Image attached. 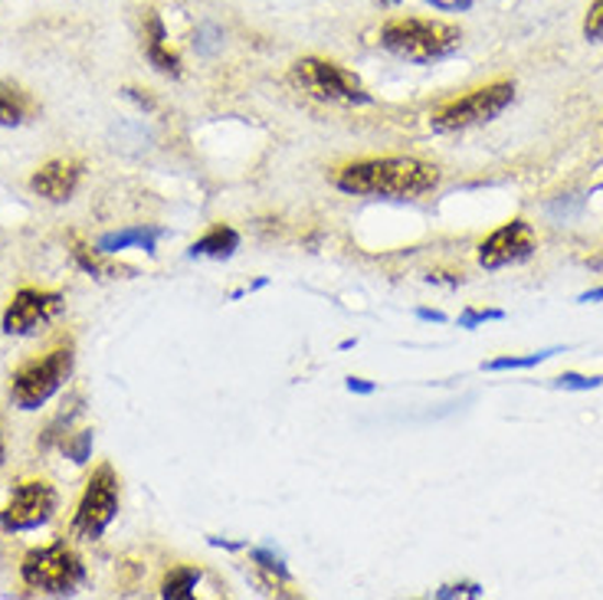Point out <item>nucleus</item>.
I'll list each match as a JSON object with an SVG mask.
<instances>
[{"label": "nucleus", "mask_w": 603, "mask_h": 600, "mask_svg": "<svg viewBox=\"0 0 603 600\" xmlns=\"http://www.w3.org/2000/svg\"><path fill=\"white\" fill-rule=\"evenodd\" d=\"M82 575H86L82 558L66 542L33 548L20 565L23 585L36 588L43 595H72L82 585Z\"/></svg>", "instance_id": "7ed1b4c3"}, {"label": "nucleus", "mask_w": 603, "mask_h": 600, "mask_svg": "<svg viewBox=\"0 0 603 600\" xmlns=\"http://www.w3.org/2000/svg\"><path fill=\"white\" fill-rule=\"evenodd\" d=\"M292 82L322 102H345V105L371 102V92L365 89V82L332 59H315V56L299 59L292 66Z\"/></svg>", "instance_id": "20e7f679"}, {"label": "nucleus", "mask_w": 603, "mask_h": 600, "mask_svg": "<svg viewBox=\"0 0 603 600\" xmlns=\"http://www.w3.org/2000/svg\"><path fill=\"white\" fill-rule=\"evenodd\" d=\"M142 49L148 56V63L161 73V76H171L178 79L181 76V56L168 46V33H165V23L155 10L145 13V33H142Z\"/></svg>", "instance_id": "f8f14e48"}, {"label": "nucleus", "mask_w": 603, "mask_h": 600, "mask_svg": "<svg viewBox=\"0 0 603 600\" xmlns=\"http://www.w3.org/2000/svg\"><path fill=\"white\" fill-rule=\"evenodd\" d=\"M63 299L56 292H40V289H20L7 312H3V332L7 335H30L40 325H46L59 312Z\"/></svg>", "instance_id": "9d476101"}, {"label": "nucleus", "mask_w": 603, "mask_h": 600, "mask_svg": "<svg viewBox=\"0 0 603 600\" xmlns=\"http://www.w3.org/2000/svg\"><path fill=\"white\" fill-rule=\"evenodd\" d=\"M119 515V479H115V469L105 463L92 473L79 505H76V515H72V532L79 538H102V532L112 525V519Z\"/></svg>", "instance_id": "0eeeda50"}, {"label": "nucleus", "mask_w": 603, "mask_h": 600, "mask_svg": "<svg viewBox=\"0 0 603 600\" xmlns=\"http://www.w3.org/2000/svg\"><path fill=\"white\" fill-rule=\"evenodd\" d=\"M335 185L355 198H420L436 191L439 168L420 158H371L342 168Z\"/></svg>", "instance_id": "f257e3e1"}, {"label": "nucleus", "mask_w": 603, "mask_h": 600, "mask_svg": "<svg viewBox=\"0 0 603 600\" xmlns=\"http://www.w3.org/2000/svg\"><path fill=\"white\" fill-rule=\"evenodd\" d=\"M482 598V588L479 585H453V588H439L436 598Z\"/></svg>", "instance_id": "412c9836"}, {"label": "nucleus", "mask_w": 603, "mask_h": 600, "mask_svg": "<svg viewBox=\"0 0 603 600\" xmlns=\"http://www.w3.org/2000/svg\"><path fill=\"white\" fill-rule=\"evenodd\" d=\"M381 46L406 63H436L453 56L462 46V30L446 20H426V16H401L391 20L381 30Z\"/></svg>", "instance_id": "f03ea898"}, {"label": "nucleus", "mask_w": 603, "mask_h": 600, "mask_svg": "<svg viewBox=\"0 0 603 600\" xmlns=\"http://www.w3.org/2000/svg\"><path fill=\"white\" fill-rule=\"evenodd\" d=\"M201 581V571L198 568H171L165 585H161V598L165 600H188L194 595Z\"/></svg>", "instance_id": "dca6fc26"}, {"label": "nucleus", "mask_w": 603, "mask_h": 600, "mask_svg": "<svg viewBox=\"0 0 603 600\" xmlns=\"http://www.w3.org/2000/svg\"><path fill=\"white\" fill-rule=\"evenodd\" d=\"M515 99V86L512 82H492V86H482V89H472L469 96L443 105L429 125L433 132H462V129H472V125H482V122H492L499 119Z\"/></svg>", "instance_id": "423d86ee"}, {"label": "nucleus", "mask_w": 603, "mask_h": 600, "mask_svg": "<svg viewBox=\"0 0 603 600\" xmlns=\"http://www.w3.org/2000/svg\"><path fill=\"white\" fill-rule=\"evenodd\" d=\"M581 302H603V286L601 289H591V292H584V296H581Z\"/></svg>", "instance_id": "b1692460"}, {"label": "nucleus", "mask_w": 603, "mask_h": 600, "mask_svg": "<svg viewBox=\"0 0 603 600\" xmlns=\"http://www.w3.org/2000/svg\"><path fill=\"white\" fill-rule=\"evenodd\" d=\"M416 315H420V319H433V322H443V315H439V312H429V309H420Z\"/></svg>", "instance_id": "393cba45"}, {"label": "nucleus", "mask_w": 603, "mask_h": 600, "mask_svg": "<svg viewBox=\"0 0 603 600\" xmlns=\"http://www.w3.org/2000/svg\"><path fill=\"white\" fill-rule=\"evenodd\" d=\"M0 463H3V436H0Z\"/></svg>", "instance_id": "a878e982"}, {"label": "nucleus", "mask_w": 603, "mask_h": 600, "mask_svg": "<svg viewBox=\"0 0 603 600\" xmlns=\"http://www.w3.org/2000/svg\"><path fill=\"white\" fill-rule=\"evenodd\" d=\"M601 385L603 378H584V375H574V371H568V375L558 378V388H565V391H594Z\"/></svg>", "instance_id": "6ab92c4d"}, {"label": "nucleus", "mask_w": 603, "mask_h": 600, "mask_svg": "<svg viewBox=\"0 0 603 600\" xmlns=\"http://www.w3.org/2000/svg\"><path fill=\"white\" fill-rule=\"evenodd\" d=\"M584 40L603 43V0H591L588 16H584Z\"/></svg>", "instance_id": "a211bd4d"}, {"label": "nucleus", "mask_w": 603, "mask_h": 600, "mask_svg": "<svg viewBox=\"0 0 603 600\" xmlns=\"http://www.w3.org/2000/svg\"><path fill=\"white\" fill-rule=\"evenodd\" d=\"M378 3H401V0H378Z\"/></svg>", "instance_id": "bb28decb"}, {"label": "nucleus", "mask_w": 603, "mask_h": 600, "mask_svg": "<svg viewBox=\"0 0 603 600\" xmlns=\"http://www.w3.org/2000/svg\"><path fill=\"white\" fill-rule=\"evenodd\" d=\"M155 240H158V230H152V226H132V230H119V233H105L102 240H99V253H119V249H125V246H132V243H138L142 249H155Z\"/></svg>", "instance_id": "2eb2a0df"}, {"label": "nucleus", "mask_w": 603, "mask_h": 600, "mask_svg": "<svg viewBox=\"0 0 603 600\" xmlns=\"http://www.w3.org/2000/svg\"><path fill=\"white\" fill-rule=\"evenodd\" d=\"M33 112H36V102L30 99V92H23L13 82H0V125L3 129L23 125Z\"/></svg>", "instance_id": "ddd939ff"}, {"label": "nucleus", "mask_w": 603, "mask_h": 600, "mask_svg": "<svg viewBox=\"0 0 603 600\" xmlns=\"http://www.w3.org/2000/svg\"><path fill=\"white\" fill-rule=\"evenodd\" d=\"M499 319H505V312H499V309H469V312L459 319V325H462V329H476L479 322H499Z\"/></svg>", "instance_id": "aec40b11"}, {"label": "nucleus", "mask_w": 603, "mask_h": 600, "mask_svg": "<svg viewBox=\"0 0 603 600\" xmlns=\"http://www.w3.org/2000/svg\"><path fill=\"white\" fill-rule=\"evenodd\" d=\"M72 375V352L53 348L43 358L23 365L10 381V398L20 410H40Z\"/></svg>", "instance_id": "39448f33"}, {"label": "nucleus", "mask_w": 603, "mask_h": 600, "mask_svg": "<svg viewBox=\"0 0 603 600\" xmlns=\"http://www.w3.org/2000/svg\"><path fill=\"white\" fill-rule=\"evenodd\" d=\"M348 391H358V395H371L375 385H368L365 378H348Z\"/></svg>", "instance_id": "4be33fe9"}, {"label": "nucleus", "mask_w": 603, "mask_h": 600, "mask_svg": "<svg viewBox=\"0 0 603 600\" xmlns=\"http://www.w3.org/2000/svg\"><path fill=\"white\" fill-rule=\"evenodd\" d=\"M79 181H82V165L72 162V158H56V162H46L30 178V188L40 198L53 200V203H66V200L76 195Z\"/></svg>", "instance_id": "9b49d317"}, {"label": "nucleus", "mask_w": 603, "mask_h": 600, "mask_svg": "<svg viewBox=\"0 0 603 600\" xmlns=\"http://www.w3.org/2000/svg\"><path fill=\"white\" fill-rule=\"evenodd\" d=\"M433 7L439 10H459V7H469V0H429Z\"/></svg>", "instance_id": "5701e85b"}, {"label": "nucleus", "mask_w": 603, "mask_h": 600, "mask_svg": "<svg viewBox=\"0 0 603 600\" xmlns=\"http://www.w3.org/2000/svg\"><path fill=\"white\" fill-rule=\"evenodd\" d=\"M239 249V233L226 223H216L206 230L201 240L191 246V256H206V259H226Z\"/></svg>", "instance_id": "4468645a"}, {"label": "nucleus", "mask_w": 603, "mask_h": 600, "mask_svg": "<svg viewBox=\"0 0 603 600\" xmlns=\"http://www.w3.org/2000/svg\"><path fill=\"white\" fill-rule=\"evenodd\" d=\"M56 512V492L49 482L33 479L13 489L10 502L0 512V525L7 532H30L49 522V515Z\"/></svg>", "instance_id": "1a4fd4ad"}, {"label": "nucleus", "mask_w": 603, "mask_h": 600, "mask_svg": "<svg viewBox=\"0 0 603 600\" xmlns=\"http://www.w3.org/2000/svg\"><path fill=\"white\" fill-rule=\"evenodd\" d=\"M561 348H548V352H538V355H525V358H512V355H505V358H492V362H485L482 368L485 371H528V368H538V365H545L551 355H558Z\"/></svg>", "instance_id": "f3484780"}, {"label": "nucleus", "mask_w": 603, "mask_h": 600, "mask_svg": "<svg viewBox=\"0 0 603 600\" xmlns=\"http://www.w3.org/2000/svg\"><path fill=\"white\" fill-rule=\"evenodd\" d=\"M538 249V233L528 220H512L489 233L479 243V266L482 269H502V266H518L532 259Z\"/></svg>", "instance_id": "6e6552de"}]
</instances>
